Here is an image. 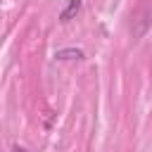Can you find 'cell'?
Listing matches in <instances>:
<instances>
[{"instance_id": "3957f363", "label": "cell", "mask_w": 152, "mask_h": 152, "mask_svg": "<svg viewBox=\"0 0 152 152\" xmlns=\"http://www.w3.org/2000/svg\"><path fill=\"white\" fill-rule=\"evenodd\" d=\"M12 152H26L24 147H12Z\"/></svg>"}, {"instance_id": "7a4b0ae2", "label": "cell", "mask_w": 152, "mask_h": 152, "mask_svg": "<svg viewBox=\"0 0 152 152\" xmlns=\"http://www.w3.org/2000/svg\"><path fill=\"white\" fill-rule=\"evenodd\" d=\"M55 57L57 59H83V52L81 50H59Z\"/></svg>"}, {"instance_id": "6da1fadb", "label": "cell", "mask_w": 152, "mask_h": 152, "mask_svg": "<svg viewBox=\"0 0 152 152\" xmlns=\"http://www.w3.org/2000/svg\"><path fill=\"white\" fill-rule=\"evenodd\" d=\"M78 10H81V0H69V5H66V7L62 10L59 19H62V21H69V19H71V17H74V14L78 12Z\"/></svg>"}]
</instances>
